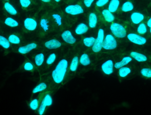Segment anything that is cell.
Masks as SVG:
<instances>
[{
	"label": "cell",
	"instance_id": "cell-2",
	"mask_svg": "<svg viewBox=\"0 0 151 115\" xmlns=\"http://www.w3.org/2000/svg\"><path fill=\"white\" fill-rule=\"evenodd\" d=\"M110 30L114 37L123 39L127 36V31L124 26L118 23H112L110 27Z\"/></svg>",
	"mask_w": 151,
	"mask_h": 115
},
{
	"label": "cell",
	"instance_id": "cell-32",
	"mask_svg": "<svg viewBox=\"0 0 151 115\" xmlns=\"http://www.w3.org/2000/svg\"><path fill=\"white\" fill-rule=\"evenodd\" d=\"M40 25L44 32H47L49 29V22L47 19H42L40 21Z\"/></svg>",
	"mask_w": 151,
	"mask_h": 115
},
{
	"label": "cell",
	"instance_id": "cell-28",
	"mask_svg": "<svg viewBox=\"0 0 151 115\" xmlns=\"http://www.w3.org/2000/svg\"><path fill=\"white\" fill-rule=\"evenodd\" d=\"M47 84L44 82H41L36 85L32 90V93L33 94L41 92L47 89Z\"/></svg>",
	"mask_w": 151,
	"mask_h": 115
},
{
	"label": "cell",
	"instance_id": "cell-9",
	"mask_svg": "<svg viewBox=\"0 0 151 115\" xmlns=\"http://www.w3.org/2000/svg\"><path fill=\"white\" fill-rule=\"evenodd\" d=\"M24 27L25 28L29 31H34L36 30L38 26L37 21L32 18H26L24 20Z\"/></svg>",
	"mask_w": 151,
	"mask_h": 115
},
{
	"label": "cell",
	"instance_id": "cell-4",
	"mask_svg": "<svg viewBox=\"0 0 151 115\" xmlns=\"http://www.w3.org/2000/svg\"><path fill=\"white\" fill-rule=\"evenodd\" d=\"M105 38L104 30L99 28L95 43L92 47V50L95 53H99L103 48V43Z\"/></svg>",
	"mask_w": 151,
	"mask_h": 115
},
{
	"label": "cell",
	"instance_id": "cell-40",
	"mask_svg": "<svg viewBox=\"0 0 151 115\" xmlns=\"http://www.w3.org/2000/svg\"><path fill=\"white\" fill-rule=\"evenodd\" d=\"M109 2V0H97L96 4L97 7H102L106 5Z\"/></svg>",
	"mask_w": 151,
	"mask_h": 115
},
{
	"label": "cell",
	"instance_id": "cell-25",
	"mask_svg": "<svg viewBox=\"0 0 151 115\" xmlns=\"http://www.w3.org/2000/svg\"><path fill=\"white\" fill-rule=\"evenodd\" d=\"M4 24L11 27H15L18 26L19 23L16 20L10 17H8L4 20Z\"/></svg>",
	"mask_w": 151,
	"mask_h": 115
},
{
	"label": "cell",
	"instance_id": "cell-45",
	"mask_svg": "<svg viewBox=\"0 0 151 115\" xmlns=\"http://www.w3.org/2000/svg\"><path fill=\"white\" fill-rule=\"evenodd\" d=\"M150 33L151 34V27H150Z\"/></svg>",
	"mask_w": 151,
	"mask_h": 115
},
{
	"label": "cell",
	"instance_id": "cell-20",
	"mask_svg": "<svg viewBox=\"0 0 151 115\" xmlns=\"http://www.w3.org/2000/svg\"><path fill=\"white\" fill-rule=\"evenodd\" d=\"M79 62L81 65L86 67L90 65L91 61L87 53H83L81 55L79 59Z\"/></svg>",
	"mask_w": 151,
	"mask_h": 115
},
{
	"label": "cell",
	"instance_id": "cell-44",
	"mask_svg": "<svg viewBox=\"0 0 151 115\" xmlns=\"http://www.w3.org/2000/svg\"><path fill=\"white\" fill-rule=\"evenodd\" d=\"M54 1H55L56 2H60L61 0H54Z\"/></svg>",
	"mask_w": 151,
	"mask_h": 115
},
{
	"label": "cell",
	"instance_id": "cell-38",
	"mask_svg": "<svg viewBox=\"0 0 151 115\" xmlns=\"http://www.w3.org/2000/svg\"><path fill=\"white\" fill-rule=\"evenodd\" d=\"M47 107L41 102L40 105L39 106V108H38V113L40 115H43L45 113V111H46V108Z\"/></svg>",
	"mask_w": 151,
	"mask_h": 115
},
{
	"label": "cell",
	"instance_id": "cell-15",
	"mask_svg": "<svg viewBox=\"0 0 151 115\" xmlns=\"http://www.w3.org/2000/svg\"><path fill=\"white\" fill-rule=\"evenodd\" d=\"M89 30L88 26L85 23H81L77 25L75 29V33L77 35H81L86 33Z\"/></svg>",
	"mask_w": 151,
	"mask_h": 115
},
{
	"label": "cell",
	"instance_id": "cell-30",
	"mask_svg": "<svg viewBox=\"0 0 151 115\" xmlns=\"http://www.w3.org/2000/svg\"><path fill=\"white\" fill-rule=\"evenodd\" d=\"M42 102L47 107H50L53 104V100L50 94L47 93L44 96Z\"/></svg>",
	"mask_w": 151,
	"mask_h": 115
},
{
	"label": "cell",
	"instance_id": "cell-8",
	"mask_svg": "<svg viewBox=\"0 0 151 115\" xmlns=\"http://www.w3.org/2000/svg\"><path fill=\"white\" fill-rule=\"evenodd\" d=\"M61 37L63 41L68 44L73 45L76 43V39L70 30L64 31L61 35Z\"/></svg>",
	"mask_w": 151,
	"mask_h": 115
},
{
	"label": "cell",
	"instance_id": "cell-5",
	"mask_svg": "<svg viewBox=\"0 0 151 115\" xmlns=\"http://www.w3.org/2000/svg\"><path fill=\"white\" fill-rule=\"evenodd\" d=\"M128 40L134 44L139 46H142L146 44L147 40L145 37L141 35L135 33H130L127 35Z\"/></svg>",
	"mask_w": 151,
	"mask_h": 115
},
{
	"label": "cell",
	"instance_id": "cell-7",
	"mask_svg": "<svg viewBox=\"0 0 151 115\" xmlns=\"http://www.w3.org/2000/svg\"><path fill=\"white\" fill-rule=\"evenodd\" d=\"M114 63L111 59L106 61L101 65V69L103 73L106 75H110L114 73Z\"/></svg>",
	"mask_w": 151,
	"mask_h": 115
},
{
	"label": "cell",
	"instance_id": "cell-41",
	"mask_svg": "<svg viewBox=\"0 0 151 115\" xmlns=\"http://www.w3.org/2000/svg\"><path fill=\"white\" fill-rule=\"evenodd\" d=\"M94 1L95 0H83V4L87 8H90Z\"/></svg>",
	"mask_w": 151,
	"mask_h": 115
},
{
	"label": "cell",
	"instance_id": "cell-14",
	"mask_svg": "<svg viewBox=\"0 0 151 115\" xmlns=\"http://www.w3.org/2000/svg\"><path fill=\"white\" fill-rule=\"evenodd\" d=\"M133 60V58L130 56H126L122 58L121 61L116 62L114 64V67L116 69H119L122 67L126 66L131 62Z\"/></svg>",
	"mask_w": 151,
	"mask_h": 115
},
{
	"label": "cell",
	"instance_id": "cell-13",
	"mask_svg": "<svg viewBox=\"0 0 151 115\" xmlns=\"http://www.w3.org/2000/svg\"><path fill=\"white\" fill-rule=\"evenodd\" d=\"M130 56L138 62H145L148 60V57L146 55L137 51H133L130 52Z\"/></svg>",
	"mask_w": 151,
	"mask_h": 115
},
{
	"label": "cell",
	"instance_id": "cell-24",
	"mask_svg": "<svg viewBox=\"0 0 151 115\" xmlns=\"http://www.w3.org/2000/svg\"><path fill=\"white\" fill-rule=\"evenodd\" d=\"M35 63L37 67L42 66L45 61V56L42 53L37 54L35 57Z\"/></svg>",
	"mask_w": 151,
	"mask_h": 115
},
{
	"label": "cell",
	"instance_id": "cell-22",
	"mask_svg": "<svg viewBox=\"0 0 151 115\" xmlns=\"http://www.w3.org/2000/svg\"><path fill=\"white\" fill-rule=\"evenodd\" d=\"M4 8L5 10L11 15L15 16L17 14V11L15 7L9 2H5L4 4Z\"/></svg>",
	"mask_w": 151,
	"mask_h": 115
},
{
	"label": "cell",
	"instance_id": "cell-31",
	"mask_svg": "<svg viewBox=\"0 0 151 115\" xmlns=\"http://www.w3.org/2000/svg\"><path fill=\"white\" fill-rule=\"evenodd\" d=\"M8 40L10 43L15 45L19 44L21 42V40L19 37L15 34L10 35L8 37Z\"/></svg>",
	"mask_w": 151,
	"mask_h": 115
},
{
	"label": "cell",
	"instance_id": "cell-29",
	"mask_svg": "<svg viewBox=\"0 0 151 115\" xmlns=\"http://www.w3.org/2000/svg\"><path fill=\"white\" fill-rule=\"evenodd\" d=\"M10 44L8 39L4 36L0 35V46L5 49H8L10 47Z\"/></svg>",
	"mask_w": 151,
	"mask_h": 115
},
{
	"label": "cell",
	"instance_id": "cell-42",
	"mask_svg": "<svg viewBox=\"0 0 151 115\" xmlns=\"http://www.w3.org/2000/svg\"><path fill=\"white\" fill-rule=\"evenodd\" d=\"M147 25L149 27H151V17L149 18L147 22Z\"/></svg>",
	"mask_w": 151,
	"mask_h": 115
},
{
	"label": "cell",
	"instance_id": "cell-11",
	"mask_svg": "<svg viewBox=\"0 0 151 115\" xmlns=\"http://www.w3.org/2000/svg\"><path fill=\"white\" fill-rule=\"evenodd\" d=\"M37 48V44L35 43H31L25 46L19 48L18 51L22 55H25Z\"/></svg>",
	"mask_w": 151,
	"mask_h": 115
},
{
	"label": "cell",
	"instance_id": "cell-39",
	"mask_svg": "<svg viewBox=\"0 0 151 115\" xmlns=\"http://www.w3.org/2000/svg\"><path fill=\"white\" fill-rule=\"evenodd\" d=\"M20 5L23 8H27L31 4V0H19Z\"/></svg>",
	"mask_w": 151,
	"mask_h": 115
},
{
	"label": "cell",
	"instance_id": "cell-33",
	"mask_svg": "<svg viewBox=\"0 0 151 115\" xmlns=\"http://www.w3.org/2000/svg\"><path fill=\"white\" fill-rule=\"evenodd\" d=\"M140 73L142 76L146 78H151V69L150 68H143L141 69Z\"/></svg>",
	"mask_w": 151,
	"mask_h": 115
},
{
	"label": "cell",
	"instance_id": "cell-10",
	"mask_svg": "<svg viewBox=\"0 0 151 115\" xmlns=\"http://www.w3.org/2000/svg\"><path fill=\"white\" fill-rule=\"evenodd\" d=\"M130 20L134 25H138L142 23L145 19V16L143 13L138 12H134L130 15Z\"/></svg>",
	"mask_w": 151,
	"mask_h": 115
},
{
	"label": "cell",
	"instance_id": "cell-1",
	"mask_svg": "<svg viewBox=\"0 0 151 115\" xmlns=\"http://www.w3.org/2000/svg\"><path fill=\"white\" fill-rule=\"evenodd\" d=\"M68 61L66 59L61 60L52 72V77L55 83L59 84L64 80L68 68Z\"/></svg>",
	"mask_w": 151,
	"mask_h": 115
},
{
	"label": "cell",
	"instance_id": "cell-16",
	"mask_svg": "<svg viewBox=\"0 0 151 115\" xmlns=\"http://www.w3.org/2000/svg\"><path fill=\"white\" fill-rule=\"evenodd\" d=\"M102 14L105 20L108 23H113L115 20V17L114 14L108 9L103 10L102 12Z\"/></svg>",
	"mask_w": 151,
	"mask_h": 115
},
{
	"label": "cell",
	"instance_id": "cell-43",
	"mask_svg": "<svg viewBox=\"0 0 151 115\" xmlns=\"http://www.w3.org/2000/svg\"><path fill=\"white\" fill-rule=\"evenodd\" d=\"M41 1H42V2H44L48 3L50 2L51 0H41Z\"/></svg>",
	"mask_w": 151,
	"mask_h": 115
},
{
	"label": "cell",
	"instance_id": "cell-36",
	"mask_svg": "<svg viewBox=\"0 0 151 115\" xmlns=\"http://www.w3.org/2000/svg\"><path fill=\"white\" fill-rule=\"evenodd\" d=\"M52 17L57 25L58 26H61L63 24L62 17L58 14H53Z\"/></svg>",
	"mask_w": 151,
	"mask_h": 115
},
{
	"label": "cell",
	"instance_id": "cell-12",
	"mask_svg": "<svg viewBox=\"0 0 151 115\" xmlns=\"http://www.w3.org/2000/svg\"><path fill=\"white\" fill-rule=\"evenodd\" d=\"M44 46L48 49L55 50L61 47L62 43L56 39H52L46 41L44 43Z\"/></svg>",
	"mask_w": 151,
	"mask_h": 115
},
{
	"label": "cell",
	"instance_id": "cell-26",
	"mask_svg": "<svg viewBox=\"0 0 151 115\" xmlns=\"http://www.w3.org/2000/svg\"><path fill=\"white\" fill-rule=\"evenodd\" d=\"M96 39V38L93 36L85 37L83 39V43L85 47L87 48H92L95 43Z\"/></svg>",
	"mask_w": 151,
	"mask_h": 115
},
{
	"label": "cell",
	"instance_id": "cell-3",
	"mask_svg": "<svg viewBox=\"0 0 151 115\" xmlns=\"http://www.w3.org/2000/svg\"><path fill=\"white\" fill-rule=\"evenodd\" d=\"M118 47V43L113 35L108 34L105 36L103 43V48L105 50L111 51Z\"/></svg>",
	"mask_w": 151,
	"mask_h": 115
},
{
	"label": "cell",
	"instance_id": "cell-17",
	"mask_svg": "<svg viewBox=\"0 0 151 115\" xmlns=\"http://www.w3.org/2000/svg\"><path fill=\"white\" fill-rule=\"evenodd\" d=\"M98 23V17L94 12L90 13L88 17V26L90 28H94L96 27Z\"/></svg>",
	"mask_w": 151,
	"mask_h": 115
},
{
	"label": "cell",
	"instance_id": "cell-23",
	"mask_svg": "<svg viewBox=\"0 0 151 115\" xmlns=\"http://www.w3.org/2000/svg\"><path fill=\"white\" fill-rule=\"evenodd\" d=\"M79 63V59L77 56L73 58L70 65V69L71 72H74L77 70Z\"/></svg>",
	"mask_w": 151,
	"mask_h": 115
},
{
	"label": "cell",
	"instance_id": "cell-34",
	"mask_svg": "<svg viewBox=\"0 0 151 115\" xmlns=\"http://www.w3.org/2000/svg\"><path fill=\"white\" fill-rule=\"evenodd\" d=\"M30 108L33 111L37 110L39 107V101L38 99L35 98L31 101L29 104Z\"/></svg>",
	"mask_w": 151,
	"mask_h": 115
},
{
	"label": "cell",
	"instance_id": "cell-46",
	"mask_svg": "<svg viewBox=\"0 0 151 115\" xmlns=\"http://www.w3.org/2000/svg\"><path fill=\"white\" fill-rule=\"evenodd\" d=\"M4 1H9V0H4Z\"/></svg>",
	"mask_w": 151,
	"mask_h": 115
},
{
	"label": "cell",
	"instance_id": "cell-35",
	"mask_svg": "<svg viewBox=\"0 0 151 115\" xmlns=\"http://www.w3.org/2000/svg\"><path fill=\"white\" fill-rule=\"evenodd\" d=\"M57 59V56L55 53H52L49 56L46 60L47 65H51Z\"/></svg>",
	"mask_w": 151,
	"mask_h": 115
},
{
	"label": "cell",
	"instance_id": "cell-21",
	"mask_svg": "<svg viewBox=\"0 0 151 115\" xmlns=\"http://www.w3.org/2000/svg\"><path fill=\"white\" fill-rule=\"evenodd\" d=\"M131 73V69L127 67H122L119 69V75L120 77L125 78L130 74Z\"/></svg>",
	"mask_w": 151,
	"mask_h": 115
},
{
	"label": "cell",
	"instance_id": "cell-18",
	"mask_svg": "<svg viewBox=\"0 0 151 115\" xmlns=\"http://www.w3.org/2000/svg\"><path fill=\"white\" fill-rule=\"evenodd\" d=\"M120 5L119 0H111L109 2L108 9L112 13L116 12Z\"/></svg>",
	"mask_w": 151,
	"mask_h": 115
},
{
	"label": "cell",
	"instance_id": "cell-6",
	"mask_svg": "<svg viewBox=\"0 0 151 115\" xmlns=\"http://www.w3.org/2000/svg\"><path fill=\"white\" fill-rule=\"evenodd\" d=\"M65 11L67 14L76 16L83 13L84 10L80 4H70L65 7Z\"/></svg>",
	"mask_w": 151,
	"mask_h": 115
},
{
	"label": "cell",
	"instance_id": "cell-37",
	"mask_svg": "<svg viewBox=\"0 0 151 115\" xmlns=\"http://www.w3.org/2000/svg\"><path fill=\"white\" fill-rule=\"evenodd\" d=\"M34 68V66L32 62H29V61L26 62L24 66V69L25 71H32L33 70Z\"/></svg>",
	"mask_w": 151,
	"mask_h": 115
},
{
	"label": "cell",
	"instance_id": "cell-27",
	"mask_svg": "<svg viewBox=\"0 0 151 115\" xmlns=\"http://www.w3.org/2000/svg\"><path fill=\"white\" fill-rule=\"evenodd\" d=\"M147 25L144 23H141L138 25L137 29V32L138 34L144 35L148 32Z\"/></svg>",
	"mask_w": 151,
	"mask_h": 115
},
{
	"label": "cell",
	"instance_id": "cell-19",
	"mask_svg": "<svg viewBox=\"0 0 151 115\" xmlns=\"http://www.w3.org/2000/svg\"><path fill=\"white\" fill-rule=\"evenodd\" d=\"M134 9V4L130 1H126L122 5L121 10L123 12H128L132 11Z\"/></svg>",
	"mask_w": 151,
	"mask_h": 115
}]
</instances>
